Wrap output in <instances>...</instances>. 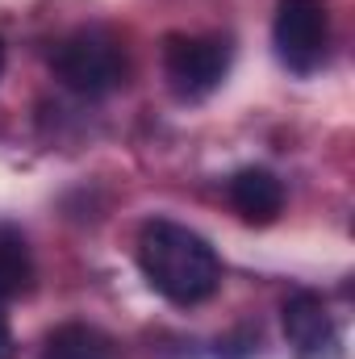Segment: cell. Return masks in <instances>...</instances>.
<instances>
[{"label": "cell", "instance_id": "obj_1", "mask_svg": "<svg viewBox=\"0 0 355 359\" xmlns=\"http://www.w3.org/2000/svg\"><path fill=\"white\" fill-rule=\"evenodd\" d=\"M138 268L147 284L172 305H201L222 284L217 251L180 222H147L138 234Z\"/></svg>", "mask_w": 355, "mask_h": 359}, {"label": "cell", "instance_id": "obj_2", "mask_svg": "<svg viewBox=\"0 0 355 359\" xmlns=\"http://www.w3.org/2000/svg\"><path fill=\"white\" fill-rule=\"evenodd\" d=\"M51 72L76 96H109L126 84V50L105 29H76L51 55Z\"/></svg>", "mask_w": 355, "mask_h": 359}, {"label": "cell", "instance_id": "obj_3", "mask_svg": "<svg viewBox=\"0 0 355 359\" xmlns=\"http://www.w3.org/2000/svg\"><path fill=\"white\" fill-rule=\"evenodd\" d=\"M272 42H276V59L288 72H297V76L318 72L326 63V46H330L326 0H280L276 21H272Z\"/></svg>", "mask_w": 355, "mask_h": 359}, {"label": "cell", "instance_id": "obj_4", "mask_svg": "<svg viewBox=\"0 0 355 359\" xmlns=\"http://www.w3.org/2000/svg\"><path fill=\"white\" fill-rule=\"evenodd\" d=\"M163 72L180 100H205L230 72V42L217 34H172L163 46Z\"/></svg>", "mask_w": 355, "mask_h": 359}, {"label": "cell", "instance_id": "obj_5", "mask_svg": "<svg viewBox=\"0 0 355 359\" xmlns=\"http://www.w3.org/2000/svg\"><path fill=\"white\" fill-rule=\"evenodd\" d=\"M284 339L297 359H343V334L318 292H293L284 301Z\"/></svg>", "mask_w": 355, "mask_h": 359}, {"label": "cell", "instance_id": "obj_6", "mask_svg": "<svg viewBox=\"0 0 355 359\" xmlns=\"http://www.w3.org/2000/svg\"><path fill=\"white\" fill-rule=\"evenodd\" d=\"M226 196H230L234 213L251 226H272L284 209V184L264 168H243L239 176H230Z\"/></svg>", "mask_w": 355, "mask_h": 359}, {"label": "cell", "instance_id": "obj_7", "mask_svg": "<svg viewBox=\"0 0 355 359\" xmlns=\"http://www.w3.org/2000/svg\"><path fill=\"white\" fill-rule=\"evenodd\" d=\"M42 359H117V343L84 322H67L59 330H51Z\"/></svg>", "mask_w": 355, "mask_h": 359}, {"label": "cell", "instance_id": "obj_8", "mask_svg": "<svg viewBox=\"0 0 355 359\" xmlns=\"http://www.w3.org/2000/svg\"><path fill=\"white\" fill-rule=\"evenodd\" d=\"M34 280V264L25 251V238L13 234L8 226H0V309L13 305Z\"/></svg>", "mask_w": 355, "mask_h": 359}, {"label": "cell", "instance_id": "obj_9", "mask_svg": "<svg viewBox=\"0 0 355 359\" xmlns=\"http://www.w3.org/2000/svg\"><path fill=\"white\" fill-rule=\"evenodd\" d=\"M13 330H8V322H4V313H0V359H13Z\"/></svg>", "mask_w": 355, "mask_h": 359}, {"label": "cell", "instance_id": "obj_10", "mask_svg": "<svg viewBox=\"0 0 355 359\" xmlns=\"http://www.w3.org/2000/svg\"><path fill=\"white\" fill-rule=\"evenodd\" d=\"M0 72H4V42H0Z\"/></svg>", "mask_w": 355, "mask_h": 359}]
</instances>
